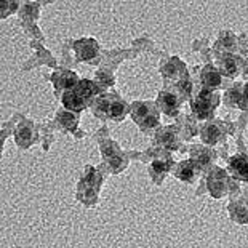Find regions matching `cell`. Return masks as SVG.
<instances>
[{
  "instance_id": "6da1fadb",
  "label": "cell",
  "mask_w": 248,
  "mask_h": 248,
  "mask_svg": "<svg viewBox=\"0 0 248 248\" xmlns=\"http://www.w3.org/2000/svg\"><path fill=\"white\" fill-rule=\"evenodd\" d=\"M133 119L144 128H151L159 122L157 110L149 103H136L133 106Z\"/></svg>"
},
{
  "instance_id": "7a4b0ae2",
  "label": "cell",
  "mask_w": 248,
  "mask_h": 248,
  "mask_svg": "<svg viewBox=\"0 0 248 248\" xmlns=\"http://www.w3.org/2000/svg\"><path fill=\"white\" fill-rule=\"evenodd\" d=\"M208 189L215 197H223L228 191V178L223 170H215L208 178Z\"/></svg>"
},
{
  "instance_id": "3957f363",
  "label": "cell",
  "mask_w": 248,
  "mask_h": 248,
  "mask_svg": "<svg viewBox=\"0 0 248 248\" xmlns=\"http://www.w3.org/2000/svg\"><path fill=\"white\" fill-rule=\"evenodd\" d=\"M74 48H76V51H77V58L82 61L92 60V58H94L98 53V44L93 39L78 40L77 44L74 45Z\"/></svg>"
},
{
  "instance_id": "277c9868",
  "label": "cell",
  "mask_w": 248,
  "mask_h": 248,
  "mask_svg": "<svg viewBox=\"0 0 248 248\" xmlns=\"http://www.w3.org/2000/svg\"><path fill=\"white\" fill-rule=\"evenodd\" d=\"M212 99H213L212 92H210V90H202V93L199 94V98L195 99V103L192 104V110L199 117H205V115L208 114L210 108L213 106Z\"/></svg>"
},
{
  "instance_id": "5b68a950",
  "label": "cell",
  "mask_w": 248,
  "mask_h": 248,
  "mask_svg": "<svg viewBox=\"0 0 248 248\" xmlns=\"http://www.w3.org/2000/svg\"><path fill=\"white\" fill-rule=\"evenodd\" d=\"M231 173L242 181H248V159L240 155L231 159Z\"/></svg>"
},
{
  "instance_id": "8992f818",
  "label": "cell",
  "mask_w": 248,
  "mask_h": 248,
  "mask_svg": "<svg viewBox=\"0 0 248 248\" xmlns=\"http://www.w3.org/2000/svg\"><path fill=\"white\" fill-rule=\"evenodd\" d=\"M176 176L186 183H192L194 178L197 176V167H195V163L194 162H183L181 165H179V170L176 171Z\"/></svg>"
},
{
  "instance_id": "52a82bcc",
  "label": "cell",
  "mask_w": 248,
  "mask_h": 248,
  "mask_svg": "<svg viewBox=\"0 0 248 248\" xmlns=\"http://www.w3.org/2000/svg\"><path fill=\"white\" fill-rule=\"evenodd\" d=\"M231 216L234 221L240 224L248 223V203L247 202H237L232 205L231 203Z\"/></svg>"
},
{
  "instance_id": "ba28073f",
  "label": "cell",
  "mask_w": 248,
  "mask_h": 248,
  "mask_svg": "<svg viewBox=\"0 0 248 248\" xmlns=\"http://www.w3.org/2000/svg\"><path fill=\"white\" fill-rule=\"evenodd\" d=\"M62 103L67 109L72 110H82L85 108V99L78 96L77 92H66V94L62 96Z\"/></svg>"
},
{
  "instance_id": "9c48e42d",
  "label": "cell",
  "mask_w": 248,
  "mask_h": 248,
  "mask_svg": "<svg viewBox=\"0 0 248 248\" xmlns=\"http://www.w3.org/2000/svg\"><path fill=\"white\" fill-rule=\"evenodd\" d=\"M162 109L165 110L167 114H175L176 109H178V98L176 94H173L170 92H165L160 94V99H159Z\"/></svg>"
},
{
  "instance_id": "30bf717a",
  "label": "cell",
  "mask_w": 248,
  "mask_h": 248,
  "mask_svg": "<svg viewBox=\"0 0 248 248\" xmlns=\"http://www.w3.org/2000/svg\"><path fill=\"white\" fill-rule=\"evenodd\" d=\"M55 80H56L58 88H71L76 85L77 76L74 72H61V74H58V76H55Z\"/></svg>"
},
{
  "instance_id": "8fae6325",
  "label": "cell",
  "mask_w": 248,
  "mask_h": 248,
  "mask_svg": "<svg viewBox=\"0 0 248 248\" xmlns=\"http://www.w3.org/2000/svg\"><path fill=\"white\" fill-rule=\"evenodd\" d=\"M77 94L80 96L82 99H87L90 96H93L94 93L98 92V88L96 85H94L93 82H90V80H82L80 83H78V87H77Z\"/></svg>"
},
{
  "instance_id": "7c38bea8",
  "label": "cell",
  "mask_w": 248,
  "mask_h": 248,
  "mask_svg": "<svg viewBox=\"0 0 248 248\" xmlns=\"http://www.w3.org/2000/svg\"><path fill=\"white\" fill-rule=\"evenodd\" d=\"M32 140H34V131L26 125L19 126L16 131V141L19 142V146H28L32 142Z\"/></svg>"
},
{
  "instance_id": "4fadbf2b",
  "label": "cell",
  "mask_w": 248,
  "mask_h": 248,
  "mask_svg": "<svg viewBox=\"0 0 248 248\" xmlns=\"http://www.w3.org/2000/svg\"><path fill=\"white\" fill-rule=\"evenodd\" d=\"M202 80H203V83L207 87H218L221 83V77L215 69H212V67H207V69H205L203 74H202Z\"/></svg>"
},
{
  "instance_id": "5bb4252c",
  "label": "cell",
  "mask_w": 248,
  "mask_h": 248,
  "mask_svg": "<svg viewBox=\"0 0 248 248\" xmlns=\"http://www.w3.org/2000/svg\"><path fill=\"white\" fill-rule=\"evenodd\" d=\"M221 66H223V71L228 74V76H235L237 71H239V61L232 56H226L221 61Z\"/></svg>"
},
{
  "instance_id": "9a60e30c",
  "label": "cell",
  "mask_w": 248,
  "mask_h": 248,
  "mask_svg": "<svg viewBox=\"0 0 248 248\" xmlns=\"http://www.w3.org/2000/svg\"><path fill=\"white\" fill-rule=\"evenodd\" d=\"M125 114V104L120 99H112L110 101V108H109V115L114 119H120Z\"/></svg>"
},
{
  "instance_id": "2e32d148",
  "label": "cell",
  "mask_w": 248,
  "mask_h": 248,
  "mask_svg": "<svg viewBox=\"0 0 248 248\" xmlns=\"http://www.w3.org/2000/svg\"><path fill=\"white\" fill-rule=\"evenodd\" d=\"M219 138V128L218 126H215V125H210L205 128L203 131V141L205 142H208V144H215L216 141H218Z\"/></svg>"
},
{
  "instance_id": "e0dca14e",
  "label": "cell",
  "mask_w": 248,
  "mask_h": 248,
  "mask_svg": "<svg viewBox=\"0 0 248 248\" xmlns=\"http://www.w3.org/2000/svg\"><path fill=\"white\" fill-rule=\"evenodd\" d=\"M60 120H61L62 125L69 126V128H74L77 124V117L71 112H60Z\"/></svg>"
},
{
  "instance_id": "ac0fdd59",
  "label": "cell",
  "mask_w": 248,
  "mask_h": 248,
  "mask_svg": "<svg viewBox=\"0 0 248 248\" xmlns=\"http://www.w3.org/2000/svg\"><path fill=\"white\" fill-rule=\"evenodd\" d=\"M175 135H173V131L171 130H167V131H163V133L160 135V142L163 146H167V147H175Z\"/></svg>"
},
{
  "instance_id": "d6986e66",
  "label": "cell",
  "mask_w": 248,
  "mask_h": 248,
  "mask_svg": "<svg viewBox=\"0 0 248 248\" xmlns=\"http://www.w3.org/2000/svg\"><path fill=\"white\" fill-rule=\"evenodd\" d=\"M195 154H199V155H195V160H197L200 165H207V163L212 160V152H207L203 149H195Z\"/></svg>"
},
{
  "instance_id": "ffe728a7",
  "label": "cell",
  "mask_w": 248,
  "mask_h": 248,
  "mask_svg": "<svg viewBox=\"0 0 248 248\" xmlns=\"http://www.w3.org/2000/svg\"><path fill=\"white\" fill-rule=\"evenodd\" d=\"M152 168H154L155 173H163V171L168 170L167 165L163 162H154V163H152Z\"/></svg>"
}]
</instances>
